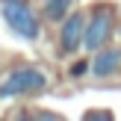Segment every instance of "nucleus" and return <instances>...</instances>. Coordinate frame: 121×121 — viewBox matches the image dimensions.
Returning <instances> with one entry per match:
<instances>
[{
	"instance_id": "obj_5",
	"label": "nucleus",
	"mask_w": 121,
	"mask_h": 121,
	"mask_svg": "<svg viewBox=\"0 0 121 121\" xmlns=\"http://www.w3.org/2000/svg\"><path fill=\"white\" fill-rule=\"evenodd\" d=\"M89 71L95 77H115L121 71V47H100L89 62Z\"/></svg>"
},
{
	"instance_id": "obj_4",
	"label": "nucleus",
	"mask_w": 121,
	"mask_h": 121,
	"mask_svg": "<svg viewBox=\"0 0 121 121\" xmlns=\"http://www.w3.org/2000/svg\"><path fill=\"white\" fill-rule=\"evenodd\" d=\"M83 30H86V15L83 12H71L62 21L59 30V50L62 53H74L83 47Z\"/></svg>"
},
{
	"instance_id": "obj_8",
	"label": "nucleus",
	"mask_w": 121,
	"mask_h": 121,
	"mask_svg": "<svg viewBox=\"0 0 121 121\" xmlns=\"http://www.w3.org/2000/svg\"><path fill=\"white\" fill-rule=\"evenodd\" d=\"M83 121H115V118H112L109 109H89L83 115Z\"/></svg>"
},
{
	"instance_id": "obj_2",
	"label": "nucleus",
	"mask_w": 121,
	"mask_h": 121,
	"mask_svg": "<svg viewBox=\"0 0 121 121\" xmlns=\"http://www.w3.org/2000/svg\"><path fill=\"white\" fill-rule=\"evenodd\" d=\"M0 9H3V18H6V24H9V30L15 35H21L27 41L39 39L41 24H39V15L33 12V6L27 0H3Z\"/></svg>"
},
{
	"instance_id": "obj_9",
	"label": "nucleus",
	"mask_w": 121,
	"mask_h": 121,
	"mask_svg": "<svg viewBox=\"0 0 121 121\" xmlns=\"http://www.w3.org/2000/svg\"><path fill=\"white\" fill-rule=\"evenodd\" d=\"M83 74H89V59H80L71 65V77H83Z\"/></svg>"
},
{
	"instance_id": "obj_1",
	"label": "nucleus",
	"mask_w": 121,
	"mask_h": 121,
	"mask_svg": "<svg viewBox=\"0 0 121 121\" xmlns=\"http://www.w3.org/2000/svg\"><path fill=\"white\" fill-rule=\"evenodd\" d=\"M47 89V77L41 74L39 68H15L6 74V80L0 83V98H27V95H39Z\"/></svg>"
},
{
	"instance_id": "obj_7",
	"label": "nucleus",
	"mask_w": 121,
	"mask_h": 121,
	"mask_svg": "<svg viewBox=\"0 0 121 121\" xmlns=\"http://www.w3.org/2000/svg\"><path fill=\"white\" fill-rule=\"evenodd\" d=\"M15 121H65L59 112H50V109H33V106H27V109L18 112Z\"/></svg>"
},
{
	"instance_id": "obj_6",
	"label": "nucleus",
	"mask_w": 121,
	"mask_h": 121,
	"mask_svg": "<svg viewBox=\"0 0 121 121\" xmlns=\"http://www.w3.org/2000/svg\"><path fill=\"white\" fill-rule=\"evenodd\" d=\"M71 3H74V0H44V18L62 24L65 18L71 15Z\"/></svg>"
},
{
	"instance_id": "obj_3",
	"label": "nucleus",
	"mask_w": 121,
	"mask_h": 121,
	"mask_svg": "<svg viewBox=\"0 0 121 121\" xmlns=\"http://www.w3.org/2000/svg\"><path fill=\"white\" fill-rule=\"evenodd\" d=\"M112 27H115L112 9H106V6H95L92 15L86 18L83 47H86V50H100V47H106V41H109V35H112Z\"/></svg>"
}]
</instances>
